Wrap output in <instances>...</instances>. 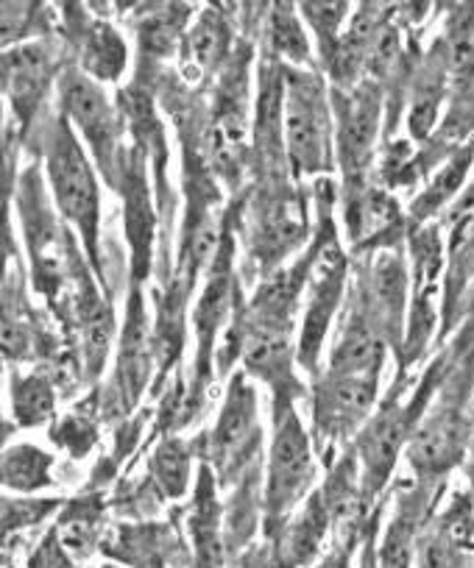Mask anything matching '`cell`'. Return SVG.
<instances>
[{
	"instance_id": "e0dca14e",
	"label": "cell",
	"mask_w": 474,
	"mask_h": 568,
	"mask_svg": "<svg viewBox=\"0 0 474 568\" xmlns=\"http://www.w3.org/2000/svg\"><path fill=\"white\" fill-rule=\"evenodd\" d=\"M274 45L276 51L288 53L291 59H307V42L299 31L296 20L291 14H274Z\"/></svg>"
},
{
	"instance_id": "5bb4252c",
	"label": "cell",
	"mask_w": 474,
	"mask_h": 568,
	"mask_svg": "<svg viewBox=\"0 0 474 568\" xmlns=\"http://www.w3.org/2000/svg\"><path fill=\"white\" fill-rule=\"evenodd\" d=\"M374 114H377V109L372 106V101L357 98L352 103L346 114V125H343V145H346L349 156H357L366 151L369 140L374 134Z\"/></svg>"
},
{
	"instance_id": "7c38bea8",
	"label": "cell",
	"mask_w": 474,
	"mask_h": 568,
	"mask_svg": "<svg viewBox=\"0 0 474 568\" xmlns=\"http://www.w3.org/2000/svg\"><path fill=\"white\" fill-rule=\"evenodd\" d=\"M14 413L23 424H40L53 409V390L42 376H29V379H14L12 387Z\"/></svg>"
},
{
	"instance_id": "ac0fdd59",
	"label": "cell",
	"mask_w": 474,
	"mask_h": 568,
	"mask_svg": "<svg viewBox=\"0 0 474 568\" xmlns=\"http://www.w3.org/2000/svg\"><path fill=\"white\" fill-rule=\"evenodd\" d=\"M472 474H474V444H472Z\"/></svg>"
},
{
	"instance_id": "9c48e42d",
	"label": "cell",
	"mask_w": 474,
	"mask_h": 568,
	"mask_svg": "<svg viewBox=\"0 0 474 568\" xmlns=\"http://www.w3.org/2000/svg\"><path fill=\"white\" fill-rule=\"evenodd\" d=\"M402 440H405V413H383V418L369 429L366 440H363L366 466L374 477H383L389 471L394 457L400 455Z\"/></svg>"
},
{
	"instance_id": "52a82bcc",
	"label": "cell",
	"mask_w": 474,
	"mask_h": 568,
	"mask_svg": "<svg viewBox=\"0 0 474 568\" xmlns=\"http://www.w3.org/2000/svg\"><path fill=\"white\" fill-rule=\"evenodd\" d=\"M48 79V59L40 48H18L3 62V81L18 112L37 106Z\"/></svg>"
},
{
	"instance_id": "6da1fadb",
	"label": "cell",
	"mask_w": 474,
	"mask_h": 568,
	"mask_svg": "<svg viewBox=\"0 0 474 568\" xmlns=\"http://www.w3.org/2000/svg\"><path fill=\"white\" fill-rule=\"evenodd\" d=\"M48 168H51V182L53 190H57L59 206H62L70 221L79 223V229L90 240L95 234L98 221L95 182H92V173L87 168L84 156H81L79 145L64 129L53 140Z\"/></svg>"
},
{
	"instance_id": "8fae6325",
	"label": "cell",
	"mask_w": 474,
	"mask_h": 568,
	"mask_svg": "<svg viewBox=\"0 0 474 568\" xmlns=\"http://www.w3.org/2000/svg\"><path fill=\"white\" fill-rule=\"evenodd\" d=\"M84 64L98 79H114L123 70V42L107 26H92L84 40Z\"/></svg>"
},
{
	"instance_id": "5b68a950",
	"label": "cell",
	"mask_w": 474,
	"mask_h": 568,
	"mask_svg": "<svg viewBox=\"0 0 474 568\" xmlns=\"http://www.w3.org/2000/svg\"><path fill=\"white\" fill-rule=\"evenodd\" d=\"M252 426H254V393L234 379L232 393H229L226 409L221 415V424L215 429V460L221 466L234 463L252 444Z\"/></svg>"
},
{
	"instance_id": "3957f363",
	"label": "cell",
	"mask_w": 474,
	"mask_h": 568,
	"mask_svg": "<svg viewBox=\"0 0 474 568\" xmlns=\"http://www.w3.org/2000/svg\"><path fill=\"white\" fill-rule=\"evenodd\" d=\"M310 477V455L307 440L302 435V426L293 418L291 409L276 420V440L271 452V510L282 513L299 499Z\"/></svg>"
},
{
	"instance_id": "277c9868",
	"label": "cell",
	"mask_w": 474,
	"mask_h": 568,
	"mask_svg": "<svg viewBox=\"0 0 474 568\" xmlns=\"http://www.w3.org/2000/svg\"><path fill=\"white\" fill-rule=\"evenodd\" d=\"M374 398V376L332 374L315 398V424L326 433H343L361 420Z\"/></svg>"
},
{
	"instance_id": "9a60e30c",
	"label": "cell",
	"mask_w": 474,
	"mask_h": 568,
	"mask_svg": "<svg viewBox=\"0 0 474 568\" xmlns=\"http://www.w3.org/2000/svg\"><path fill=\"white\" fill-rule=\"evenodd\" d=\"M450 64L455 79H468L474 73V20L457 18L450 37Z\"/></svg>"
},
{
	"instance_id": "30bf717a",
	"label": "cell",
	"mask_w": 474,
	"mask_h": 568,
	"mask_svg": "<svg viewBox=\"0 0 474 568\" xmlns=\"http://www.w3.org/2000/svg\"><path fill=\"white\" fill-rule=\"evenodd\" d=\"M3 483L20 490L42 488L51 483V457L34 446H14L3 455Z\"/></svg>"
},
{
	"instance_id": "4fadbf2b",
	"label": "cell",
	"mask_w": 474,
	"mask_h": 568,
	"mask_svg": "<svg viewBox=\"0 0 474 568\" xmlns=\"http://www.w3.org/2000/svg\"><path fill=\"white\" fill-rule=\"evenodd\" d=\"M229 307V276L226 273H215V278L206 287L204 298L199 304V313H195V321H199L201 332V352H206V346L212 343V335H215L218 324L223 321Z\"/></svg>"
},
{
	"instance_id": "8992f818",
	"label": "cell",
	"mask_w": 474,
	"mask_h": 568,
	"mask_svg": "<svg viewBox=\"0 0 474 568\" xmlns=\"http://www.w3.org/2000/svg\"><path fill=\"white\" fill-rule=\"evenodd\" d=\"M62 98L64 106H68L70 114L75 118V123L87 131L92 145H98V151H109L114 123L112 112H109L101 92H98L90 81L81 79V75H68L62 84Z\"/></svg>"
},
{
	"instance_id": "7a4b0ae2",
	"label": "cell",
	"mask_w": 474,
	"mask_h": 568,
	"mask_svg": "<svg viewBox=\"0 0 474 568\" xmlns=\"http://www.w3.org/2000/svg\"><path fill=\"white\" fill-rule=\"evenodd\" d=\"M288 142L302 171L313 173L324 165L326 114L313 79H291L288 87Z\"/></svg>"
},
{
	"instance_id": "ba28073f",
	"label": "cell",
	"mask_w": 474,
	"mask_h": 568,
	"mask_svg": "<svg viewBox=\"0 0 474 568\" xmlns=\"http://www.w3.org/2000/svg\"><path fill=\"white\" fill-rule=\"evenodd\" d=\"M337 296H341V265L330 267V271L321 276L319 291H315L313 307H310L307 326H304V337H302V359L307 365L313 363L315 352H319L321 337H324L326 324H330Z\"/></svg>"
},
{
	"instance_id": "2e32d148",
	"label": "cell",
	"mask_w": 474,
	"mask_h": 568,
	"mask_svg": "<svg viewBox=\"0 0 474 568\" xmlns=\"http://www.w3.org/2000/svg\"><path fill=\"white\" fill-rule=\"evenodd\" d=\"M157 477H160V485L168 490V494H182L184 479H188V455L179 444H168L165 449H160L157 455Z\"/></svg>"
}]
</instances>
